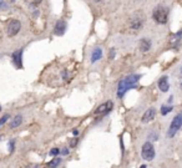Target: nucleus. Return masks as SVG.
<instances>
[{"mask_svg":"<svg viewBox=\"0 0 182 168\" xmlns=\"http://www.w3.org/2000/svg\"><path fill=\"white\" fill-rule=\"evenodd\" d=\"M167 16H168V13H167V10L162 6H158L155 9V11H154V19L156 20V21L158 24H165L167 21Z\"/></svg>","mask_w":182,"mask_h":168,"instance_id":"f03ea898","label":"nucleus"},{"mask_svg":"<svg viewBox=\"0 0 182 168\" xmlns=\"http://www.w3.org/2000/svg\"><path fill=\"white\" fill-rule=\"evenodd\" d=\"M20 29H21V23H20L19 20H11L8 25V35L15 36L20 31Z\"/></svg>","mask_w":182,"mask_h":168,"instance_id":"39448f33","label":"nucleus"},{"mask_svg":"<svg viewBox=\"0 0 182 168\" xmlns=\"http://www.w3.org/2000/svg\"><path fill=\"white\" fill-rule=\"evenodd\" d=\"M141 154H142V158L146 161H151L155 157V148L154 146L150 142H146L142 146V151H141Z\"/></svg>","mask_w":182,"mask_h":168,"instance_id":"7ed1b4c3","label":"nucleus"},{"mask_svg":"<svg viewBox=\"0 0 182 168\" xmlns=\"http://www.w3.org/2000/svg\"><path fill=\"white\" fill-rule=\"evenodd\" d=\"M21 116H16L11 122H10V127L11 128H15V127H18V126H20L21 124Z\"/></svg>","mask_w":182,"mask_h":168,"instance_id":"ddd939ff","label":"nucleus"},{"mask_svg":"<svg viewBox=\"0 0 182 168\" xmlns=\"http://www.w3.org/2000/svg\"><path fill=\"white\" fill-rule=\"evenodd\" d=\"M0 111H2V107H0Z\"/></svg>","mask_w":182,"mask_h":168,"instance_id":"aec40b11","label":"nucleus"},{"mask_svg":"<svg viewBox=\"0 0 182 168\" xmlns=\"http://www.w3.org/2000/svg\"><path fill=\"white\" fill-rule=\"evenodd\" d=\"M60 161H61L60 158H55V160H53L51 162H49V163H47V166H49V167H55V166H59V164H60Z\"/></svg>","mask_w":182,"mask_h":168,"instance_id":"4468645a","label":"nucleus"},{"mask_svg":"<svg viewBox=\"0 0 182 168\" xmlns=\"http://www.w3.org/2000/svg\"><path fill=\"white\" fill-rule=\"evenodd\" d=\"M67 152H69V151H67L66 148H65V150H63V154H67Z\"/></svg>","mask_w":182,"mask_h":168,"instance_id":"a211bd4d","label":"nucleus"},{"mask_svg":"<svg viewBox=\"0 0 182 168\" xmlns=\"http://www.w3.org/2000/svg\"><path fill=\"white\" fill-rule=\"evenodd\" d=\"M155 115H156V111H155V108H150V110H147L146 112H145V115L142 116V122H150V121H152L154 120V117H155Z\"/></svg>","mask_w":182,"mask_h":168,"instance_id":"1a4fd4ad","label":"nucleus"},{"mask_svg":"<svg viewBox=\"0 0 182 168\" xmlns=\"http://www.w3.org/2000/svg\"><path fill=\"white\" fill-rule=\"evenodd\" d=\"M101 56H102V50L95 49L93 52V56H91V62H96L99 59H101Z\"/></svg>","mask_w":182,"mask_h":168,"instance_id":"f8f14e48","label":"nucleus"},{"mask_svg":"<svg viewBox=\"0 0 182 168\" xmlns=\"http://www.w3.org/2000/svg\"><path fill=\"white\" fill-rule=\"evenodd\" d=\"M181 126H182V115H177V116L174 118L171 126H170V130H168V136H170V137H172V136L181 128Z\"/></svg>","mask_w":182,"mask_h":168,"instance_id":"20e7f679","label":"nucleus"},{"mask_svg":"<svg viewBox=\"0 0 182 168\" xmlns=\"http://www.w3.org/2000/svg\"><path fill=\"white\" fill-rule=\"evenodd\" d=\"M158 87H160V90L162 92H166L168 90V82H167V77L166 76H164L158 81Z\"/></svg>","mask_w":182,"mask_h":168,"instance_id":"9d476101","label":"nucleus"},{"mask_svg":"<svg viewBox=\"0 0 182 168\" xmlns=\"http://www.w3.org/2000/svg\"><path fill=\"white\" fill-rule=\"evenodd\" d=\"M8 118H9V115H4V116L0 118V126H2L3 123H5V121H6Z\"/></svg>","mask_w":182,"mask_h":168,"instance_id":"2eb2a0df","label":"nucleus"},{"mask_svg":"<svg viewBox=\"0 0 182 168\" xmlns=\"http://www.w3.org/2000/svg\"><path fill=\"white\" fill-rule=\"evenodd\" d=\"M170 111H171V107H162V111H161V112H162V115H166Z\"/></svg>","mask_w":182,"mask_h":168,"instance_id":"dca6fc26","label":"nucleus"},{"mask_svg":"<svg viewBox=\"0 0 182 168\" xmlns=\"http://www.w3.org/2000/svg\"><path fill=\"white\" fill-rule=\"evenodd\" d=\"M95 2H101V0H95Z\"/></svg>","mask_w":182,"mask_h":168,"instance_id":"6ab92c4d","label":"nucleus"},{"mask_svg":"<svg viewBox=\"0 0 182 168\" xmlns=\"http://www.w3.org/2000/svg\"><path fill=\"white\" fill-rule=\"evenodd\" d=\"M59 152H60V151H59L57 148H53L51 152H50V154H59Z\"/></svg>","mask_w":182,"mask_h":168,"instance_id":"f3484780","label":"nucleus"},{"mask_svg":"<svg viewBox=\"0 0 182 168\" xmlns=\"http://www.w3.org/2000/svg\"><path fill=\"white\" fill-rule=\"evenodd\" d=\"M140 80V75H130L127 76L126 79L124 80H121L119 82V87H117V97H122L124 96V93L131 89V87H134L136 83L138 82Z\"/></svg>","mask_w":182,"mask_h":168,"instance_id":"f257e3e1","label":"nucleus"},{"mask_svg":"<svg viewBox=\"0 0 182 168\" xmlns=\"http://www.w3.org/2000/svg\"><path fill=\"white\" fill-rule=\"evenodd\" d=\"M112 106H114V103L111 102V101L100 105V106L96 108V111H95V115H99V116H104V115H106V113H109V112L111 111Z\"/></svg>","mask_w":182,"mask_h":168,"instance_id":"423d86ee","label":"nucleus"},{"mask_svg":"<svg viewBox=\"0 0 182 168\" xmlns=\"http://www.w3.org/2000/svg\"><path fill=\"white\" fill-rule=\"evenodd\" d=\"M55 34L59 35V36H61L65 34V31H66V23L64 21V20H59V21L56 23L55 25Z\"/></svg>","mask_w":182,"mask_h":168,"instance_id":"0eeeda50","label":"nucleus"},{"mask_svg":"<svg viewBox=\"0 0 182 168\" xmlns=\"http://www.w3.org/2000/svg\"><path fill=\"white\" fill-rule=\"evenodd\" d=\"M21 55H23V50H18L13 54V61L16 65V67H21Z\"/></svg>","mask_w":182,"mask_h":168,"instance_id":"6e6552de","label":"nucleus"},{"mask_svg":"<svg viewBox=\"0 0 182 168\" xmlns=\"http://www.w3.org/2000/svg\"><path fill=\"white\" fill-rule=\"evenodd\" d=\"M150 47H151L150 40H146V39H142V40H141V43H140V50H141V51H142V52H146V51H148Z\"/></svg>","mask_w":182,"mask_h":168,"instance_id":"9b49d317","label":"nucleus"}]
</instances>
